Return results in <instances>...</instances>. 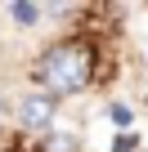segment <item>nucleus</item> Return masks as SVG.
I'll list each match as a JSON object with an SVG mask.
<instances>
[{"mask_svg":"<svg viewBox=\"0 0 148 152\" xmlns=\"http://www.w3.org/2000/svg\"><path fill=\"white\" fill-rule=\"evenodd\" d=\"M117 152H135V134H117Z\"/></svg>","mask_w":148,"mask_h":152,"instance_id":"nucleus-5","label":"nucleus"},{"mask_svg":"<svg viewBox=\"0 0 148 152\" xmlns=\"http://www.w3.org/2000/svg\"><path fill=\"white\" fill-rule=\"evenodd\" d=\"M5 14H9L18 27H40L54 9H45V5H5Z\"/></svg>","mask_w":148,"mask_h":152,"instance_id":"nucleus-3","label":"nucleus"},{"mask_svg":"<svg viewBox=\"0 0 148 152\" xmlns=\"http://www.w3.org/2000/svg\"><path fill=\"white\" fill-rule=\"evenodd\" d=\"M103 67H108L103 36L94 27H67L63 36H49L32 54L27 81H32V90L63 103V99H77V94L94 90L103 81Z\"/></svg>","mask_w":148,"mask_h":152,"instance_id":"nucleus-1","label":"nucleus"},{"mask_svg":"<svg viewBox=\"0 0 148 152\" xmlns=\"http://www.w3.org/2000/svg\"><path fill=\"white\" fill-rule=\"evenodd\" d=\"M0 134H9V99L0 94Z\"/></svg>","mask_w":148,"mask_h":152,"instance_id":"nucleus-4","label":"nucleus"},{"mask_svg":"<svg viewBox=\"0 0 148 152\" xmlns=\"http://www.w3.org/2000/svg\"><path fill=\"white\" fill-rule=\"evenodd\" d=\"M58 112H63L58 99H49L40 90H23L18 99H9V130L14 134H45V130H54Z\"/></svg>","mask_w":148,"mask_h":152,"instance_id":"nucleus-2","label":"nucleus"}]
</instances>
